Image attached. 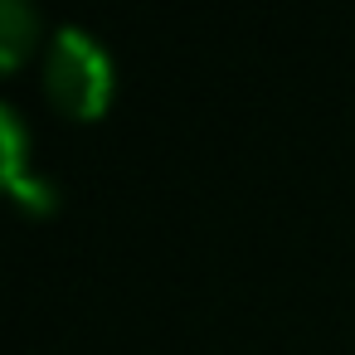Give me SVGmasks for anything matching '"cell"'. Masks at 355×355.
I'll return each mask as SVG.
<instances>
[{"mask_svg": "<svg viewBox=\"0 0 355 355\" xmlns=\"http://www.w3.org/2000/svg\"><path fill=\"white\" fill-rule=\"evenodd\" d=\"M44 93L64 117H78V122L103 117L117 93V64L107 44L83 25H64L44 44Z\"/></svg>", "mask_w": 355, "mask_h": 355, "instance_id": "cell-1", "label": "cell"}, {"mask_svg": "<svg viewBox=\"0 0 355 355\" xmlns=\"http://www.w3.org/2000/svg\"><path fill=\"white\" fill-rule=\"evenodd\" d=\"M0 180H6L10 200L25 214H54L59 190H54L49 175H30V132H25V117L10 103L0 107Z\"/></svg>", "mask_w": 355, "mask_h": 355, "instance_id": "cell-2", "label": "cell"}, {"mask_svg": "<svg viewBox=\"0 0 355 355\" xmlns=\"http://www.w3.org/2000/svg\"><path fill=\"white\" fill-rule=\"evenodd\" d=\"M40 49V15L25 0H0V69L15 73Z\"/></svg>", "mask_w": 355, "mask_h": 355, "instance_id": "cell-3", "label": "cell"}]
</instances>
